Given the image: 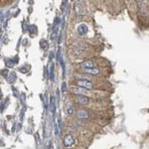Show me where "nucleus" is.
I'll return each instance as SVG.
<instances>
[{
	"mask_svg": "<svg viewBox=\"0 0 149 149\" xmlns=\"http://www.w3.org/2000/svg\"><path fill=\"white\" fill-rule=\"evenodd\" d=\"M13 92H14V95H15V97H18V91H17L16 89H14V88H13Z\"/></svg>",
	"mask_w": 149,
	"mask_h": 149,
	"instance_id": "obj_17",
	"label": "nucleus"
},
{
	"mask_svg": "<svg viewBox=\"0 0 149 149\" xmlns=\"http://www.w3.org/2000/svg\"><path fill=\"white\" fill-rule=\"evenodd\" d=\"M148 1H149V0H148Z\"/></svg>",
	"mask_w": 149,
	"mask_h": 149,
	"instance_id": "obj_20",
	"label": "nucleus"
},
{
	"mask_svg": "<svg viewBox=\"0 0 149 149\" xmlns=\"http://www.w3.org/2000/svg\"><path fill=\"white\" fill-rule=\"evenodd\" d=\"M49 68H50V71H49V78H50L51 81H54V70H55V69H54V66L51 64Z\"/></svg>",
	"mask_w": 149,
	"mask_h": 149,
	"instance_id": "obj_12",
	"label": "nucleus"
},
{
	"mask_svg": "<svg viewBox=\"0 0 149 149\" xmlns=\"http://www.w3.org/2000/svg\"><path fill=\"white\" fill-rule=\"evenodd\" d=\"M84 74H88V75H91V76H99L103 74V69L101 68H91V69H84Z\"/></svg>",
	"mask_w": 149,
	"mask_h": 149,
	"instance_id": "obj_7",
	"label": "nucleus"
},
{
	"mask_svg": "<svg viewBox=\"0 0 149 149\" xmlns=\"http://www.w3.org/2000/svg\"><path fill=\"white\" fill-rule=\"evenodd\" d=\"M77 117L79 119H82V120H85V119H90L91 118V114H90V111L87 109H84V108H81V109H78L77 112Z\"/></svg>",
	"mask_w": 149,
	"mask_h": 149,
	"instance_id": "obj_5",
	"label": "nucleus"
},
{
	"mask_svg": "<svg viewBox=\"0 0 149 149\" xmlns=\"http://www.w3.org/2000/svg\"><path fill=\"white\" fill-rule=\"evenodd\" d=\"M76 84L79 85V87L84 88V89H87V90H90V91L96 89V84H93L92 82H91L90 80H78Z\"/></svg>",
	"mask_w": 149,
	"mask_h": 149,
	"instance_id": "obj_2",
	"label": "nucleus"
},
{
	"mask_svg": "<svg viewBox=\"0 0 149 149\" xmlns=\"http://www.w3.org/2000/svg\"><path fill=\"white\" fill-rule=\"evenodd\" d=\"M67 91H68V89H67V84H66V83H63V84H62V91H63V92H66Z\"/></svg>",
	"mask_w": 149,
	"mask_h": 149,
	"instance_id": "obj_14",
	"label": "nucleus"
},
{
	"mask_svg": "<svg viewBox=\"0 0 149 149\" xmlns=\"http://www.w3.org/2000/svg\"><path fill=\"white\" fill-rule=\"evenodd\" d=\"M137 7H138L139 13L141 14V16H143V17H149V6L146 4V1L145 2L137 3Z\"/></svg>",
	"mask_w": 149,
	"mask_h": 149,
	"instance_id": "obj_3",
	"label": "nucleus"
},
{
	"mask_svg": "<svg viewBox=\"0 0 149 149\" xmlns=\"http://www.w3.org/2000/svg\"><path fill=\"white\" fill-rule=\"evenodd\" d=\"M50 109L52 112V115L55 116V113H56V104H55V97H51L50 98Z\"/></svg>",
	"mask_w": 149,
	"mask_h": 149,
	"instance_id": "obj_11",
	"label": "nucleus"
},
{
	"mask_svg": "<svg viewBox=\"0 0 149 149\" xmlns=\"http://www.w3.org/2000/svg\"><path fill=\"white\" fill-rule=\"evenodd\" d=\"M47 149H52V142H51V141H50L49 144H48V147H47Z\"/></svg>",
	"mask_w": 149,
	"mask_h": 149,
	"instance_id": "obj_18",
	"label": "nucleus"
},
{
	"mask_svg": "<svg viewBox=\"0 0 149 149\" xmlns=\"http://www.w3.org/2000/svg\"><path fill=\"white\" fill-rule=\"evenodd\" d=\"M74 111H75L74 107H73V106H70V107H68V108H67V114H69V115H72V114L74 113Z\"/></svg>",
	"mask_w": 149,
	"mask_h": 149,
	"instance_id": "obj_13",
	"label": "nucleus"
},
{
	"mask_svg": "<svg viewBox=\"0 0 149 149\" xmlns=\"http://www.w3.org/2000/svg\"><path fill=\"white\" fill-rule=\"evenodd\" d=\"M72 54H73V56L78 57V58H84V57H88V55H89L81 47H74L72 49Z\"/></svg>",
	"mask_w": 149,
	"mask_h": 149,
	"instance_id": "obj_4",
	"label": "nucleus"
},
{
	"mask_svg": "<svg viewBox=\"0 0 149 149\" xmlns=\"http://www.w3.org/2000/svg\"><path fill=\"white\" fill-rule=\"evenodd\" d=\"M89 31V28L87 26V24H84V23H82V24H80L77 28V33H78V35L80 36H85L87 35V33Z\"/></svg>",
	"mask_w": 149,
	"mask_h": 149,
	"instance_id": "obj_9",
	"label": "nucleus"
},
{
	"mask_svg": "<svg viewBox=\"0 0 149 149\" xmlns=\"http://www.w3.org/2000/svg\"><path fill=\"white\" fill-rule=\"evenodd\" d=\"M75 101L76 104H81V105H87L90 104V98L85 96H77L75 97Z\"/></svg>",
	"mask_w": 149,
	"mask_h": 149,
	"instance_id": "obj_8",
	"label": "nucleus"
},
{
	"mask_svg": "<svg viewBox=\"0 0 149 149\" xmlns=\"http://www.w3.org/2000/svg\"><path fill=\"white\" fill-rule=\"evenodd\" d=\"M59 128H60V132H62V130H63V123L61 121V118H59Z\"/></svg>",
	"mask_w": 149,
	"mask_h": 149,
	"instance_id": "obj_15",
	"label": "nucleus"
},
{
	"mask_svg": "<svg viewBox=\"0 0 149 149\" xmlns=\"http://www.w3.org/2000/svg\"><path fill=\"white\" fill-rule=\"evenodd\" d=\"M59 133H60V131H59L58 125L56 124V125H55V134H56L57 136H59Z\"/></svg>",
	"mask_w": 149,
	"mask_h": 149,
	"instance_id": "obj_16",
	"label": "nucleus"
},
{
	"mask_svg": "<svg viewBox=\"0 0 149 149\" xmlns=\"http://www.w3.org/2000/svg\"><path fill=\"white\" fill-rule=\"evenodd\" d=\"M70 91L73 93L78 95V96H85V97L90 96V90H87V89L82 88V87H79V85H73V87H71Z\"/></svg>",
	"mask_w": 149,
	"mask_h": 149,
	"instance_id": "obj_1",
	"label": "nucleus"
},
{
	"mask_svg": "<svg viewBox=\"0 0 149 149\" xmlns=\"http://www.w3.org/2000/svg\"><path fill=\"white\" fill-rule=\"evenodd\" d=\"M146 0H135L136 3H139V2H145Z\"/></svg>",
	"mask_w": 149,
	"mask_h": 149,
	"instance_id": "obj_19",
	"label": "nucleus"
},
{
	"mask_svg": "<svg viewBox=\"0 0 149 149\" xmlns=\"http://www.w3.org/2000/svg\"><path fill=\"white\" fill-rule=\"evenodd\" d=\"M95 67H97V63L93 60H85V61L82 62L80 64V68L83 69V70H84V69H91V68H95Z\"/></svg>",
	"mask_w": 149,
	"mask_h": 149,
	"instance_id": "obj_6",
	"label": "nucleus"
},
{
	"mask_svg": "<svg viewBox=\"0 0 149 149\" xmlns=\"http://www.w3.org/2000/svg\"><path fill=\"white\" fill-rule=\"evenodd\" d=\"M74 143H75V139H74V137H73L72 134L65 135V137H64V145L66 147H70Z\"/></svg>",
	"mask_w": 149,
	"mask_h": 149,
	"instance_id": "obj_10",
	"label": "nucleus"
}]
</instances>
